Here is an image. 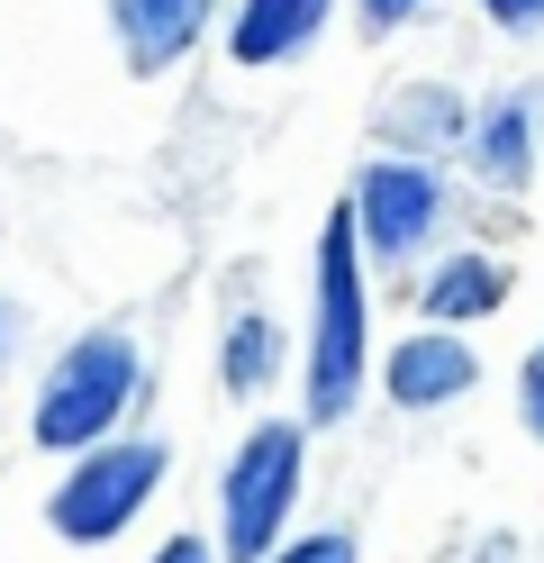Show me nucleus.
I'll return each mask as SVG.
<instances>
[{"label": "nucleus", "mask_w": 544, "mask_h": 563, "mask_svg": "<svg viewBox=\"0 0 544 563\" xmlns=\"http://www.w3.org/2000/svg\"><path fill=\"white\" fill-rule=\"evenodd\" d=\"M363 236H354V209L336 200L318 219L309 245V355H300V418L309 437L345 428L373 391V282H363Z\"/></svg>", "instance_id": "1"}, {"label": "nucleus", "mask_w": 544, "mask_h": 563, "mask_svg": "<svg viewBox=\"0 0 544 563\" xmlns=\"http://www.w3.org/2000/svg\"><path fill=\"white\" fill-rule=\"evenodd\" d=\"M145 400V345L127 328H82L64 336V355H46L36 373V400H27V445L36 454H82L100 437H119Z\"/></svg>", "instance_id": "2"}, {"label": "nucleus", "mask_w": 544, "mask_h": 563, "mask_svg": "<svg viewBox=\"0 0 544 563\" xmlns=\"http://www.w3.org/2000/svg\"><path fill=\"white\" fill-rule=\"evenodd\" d=\"M309 418H254L218 464V500H209V545L218 563H264L309 500Z\"/></svg>", "instance_id": "3"}, {"label": "nucleus", "mask_w": 544, "mask_h": 563, "mask_svg": "<svg viewBox=\"0 0 544 563\" xmlns=\"http://www.w3.org/2000/svg\"><path fill=\"white\" fill-rule=\"evenodd\" d=\"M164 482H173V445L119 428L82 454H64V473L46 490V537L73 545V554H100V545H119V537L145 527V509L164 500Z\"/></svg>", "instance_id": "4"}, {"label": "nucleus", "mask_w": 544, "mask_h": 563, "mask_svg": "<svg viewBox=\"0 0 544 563\" xmlns=\"http://www.w3.org/2000/svg\"><path fill=\"white\" fill-rule=\"evenodd\" d=\"M345 209H354L363 264L409 273V264L435 255V236H445V219H454V191H445V164H435V155H399V146H381L373 164L354 173Z\"/></svg>", "instance_id": "5"}, {"label": "nucleus", "mask_w": 544, "mask_h": 563, "mask_svg": "<svg viewBox=\"0 0 544 563\" xmlns=\"http://www.w3.org/2000/svg\"><path fill=\"white\" fill-rule=\"evenodd\" d=\"M373 382H381V400H390L399 418H435V409H454V400L481 391V355H471L463 328H435V319H426V328H409V336L373 364Z\"/></svg>", "instance_id": "6"}, {"label": "nucleus", "mask_w": 544, "mask_h": 563, "mask_svg": "<svg viewBox=\"0 0 544 563\" xmlns=\"http://www.w3.org/2000/svg\"><path fill=\"white\" fill-rule=\"evenodd\" d=\"M109 37L136 82H164L218 37V0H109Z\"/></svg>", "instance_id": "7"}, {"label": "nucleus", "mask_w": 544, "mask_h": 563, "mask_svg": "<svg viewBox=\"0 0 544 563\" xmlns=\"http://www.w3.org/2000/svg\"><path fill=\"white\" fill-rule=\"evenodd\" d=\"M345 0H236L227 19H218V46H227L236 74H281V64H300L326 27H336Z\"/></svg>", "instance_id": "8"}, {"label": "nucleus", "mask_w": 544, "mask_h": 563, "mask_svg": "<svg viewBox=\"0 0 544 563\" xmlns=\"http://www.w3.org/2000/svg\"><path fill=\"white\" fill-rule=\"evenodd\" d=\"M508 291H518V273H508L499 255L454 245V255H435L426 282H418V319H435V328H481V319L508 309Z\"/></svg>", "instance_id": "9"}, {"label": "nucleus", "mask_w": 544, "mask_h": 563, "mask_svg": "<svg viewBox=\"0 0 544 563\" xmlns=\"http://www.w3.org/2000/svg\"><path fill=\"white\" fill-rule=\"evenodd\" d=\"M463 155H471V173H481L499 200H518V191L535 183V100H526V91H490L481 110H471Z\"/></svg>", "instance_id": "10"}, {"label": "nucleus", "mask_w": 544, "mask_h": 563, "mask_svg": "<svg viewBox=\"0 0 544 563\" xmlns=\"http://www.w3.org/2000/svg\"><path fill=\"white\" fill-rule=\"evenodd\" d=\"M463 136H471V100L454 82H409L381 110V146H399V155H435V164H445Z\"/></svg>", "instance_id": "11"}, {"label": "nucleus", "mask_w": 544, "mask_h": 563, "mask_svg": "<svg viewBox=\"0 0 544 563\" xmlns=\"http://www.w3.org/2000/svg\"><path fill=\"white\" fill-rule=\"evenodd\" d=\"M281 373H290L281 319H273V309H236L227 336H218V391H227V400H264Z\"/></svg>", "instance_id": "12"}, {"label": "nucleus", "mask_w": 544, "mask_h": 563, "mask_svg": "<svg viewBox=\"0 0 544 563\" xmlns=\"http://www.w3.org/2000/svg\"><path fill=\"white\" fill-rule=\"evenodd\" d=\"M264 563H363V537L354 527H290Z\"/></svg>", "instance_id": "13"}, {"label": "nucleus", "mask_w": 544, "mask_h": 563, "mask_svg": "<svg viewBox=\"0 0 544 563\" xmlns=\"http://www.w3.org/2000/svg\"><path fill=\"white\" fill-rule=\"evenodd\" d=\"M471 10H481L499 37H535V27H544V0H471Z\"/></svg>", "instance_id": "14"}, {"label": "nucleus", "mask_w": 544, "mask_h": 563, "mask_svg": "<svg viewBox=\"0 0 544 563\" xmlns=\"http://www.w3.org/2000/svg\"><path fill=\"white\" fill-rule=\"evenodd\" d=\"M518 418H526V437L544 445V345H535V355L518 364Z\"/></svg>", "instance_id": "15"}, {"label": "nucleus", "mask_w": 544, "mask_h": 563, "mask_svg": "<svg viewBox=\"0 0 544 563\" xmlns=\"http://www.w3.org/2000/svg\"><path fill=\"white\" fill-rule=\"evenodd\" d=\"M354 19L373 27V37H399L409 19H426V0H354Z\"/></svg>", "instance_id": "16"}, {"label": "nucleus", "mask_w": 544, "mask_h": 563, "mask_svg": "<svg viewBox=\"0 0 544 563\" xmlns=\"http://www.w3.org/2000/svg\"><path fill=\"white\" fill-rule=\"evenodd\" d=\"M145 563H218V545L200 537V527H173V537H164L155 554H145Z\"/></svg>", "instance_id": "17"}, {"label": "nucleus", "mask_w": 544, "mask_h": 563, "mask_svg": "<svg viewBox=\"0 0 544 563\" xmlns=\"http://www.w3.org/2000/svg\"><path fill=\"white\" fill-rule=\"evenodd\" d=\"M19 336H27V319H19V300H0V373H10V355H19Z\"/></svg>", "instance_id": "18"}]
</instances>
